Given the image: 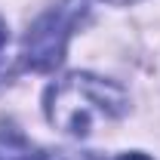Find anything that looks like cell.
Returning a JSON list of instances; mask_svg holds the SVG:
<instances>
[{
	"label": "cell",
	"mask_w": 160,
	"mask_h": 160,
	"mask_svg": "<svg viewBox=\"0 0 160 160\" xmlns=\"http://www.w3.org/2000/svg\"><path fill=\"white\" fill-rule=\"evenodd\" d=\"M3 43H6V25L0 22V46H3Z\"/></svg>",
	"instance_id": "cell-4"
},
{
	"label": "cell",
	"mask_w": 160,
	"mask_h": 160,
	"mask_svg": "<svg viewBox=\"0 0 160 160\" xmlns=\"http://www.w3.org/2000/svg\"><path fill=\"white\" fill-rule=\"evenodd\" d=\"M83 12H86L83 0H62L59 6L46 9L25 34V46H22L25 65L31 71H52L65 59L68 37L83 19Z\"/></svg>",
	"instance_id": "cell-2"
},
{
	"label": "cell",
	"mask_w": 160,
	"mask_h": 160,
	"mask_svg": "<svg viewBox=\"0 0 160 160\" xmlns=\"http://www.w3.org/2000/svg\"><path fill=\"white\" fill-rule=\"evenodd\" d=\"M117 160H151L148 154H139V151H132V154H120Z\"/></svg>",
	"instance_id": "cell-3"
},
{
	"label": "cell",
	"mask_w": 160,
	"mask_h": 160,
	"mask_svg": "<svg viewBox=\"0 0 160 160\" xmlns=\"http://www.w3.org/2000/svg\"><path fill=\"white\" fill-rule=\"evenodd\" d=\"M25 160H49V157H40V154H34V157H25Z\"/></svg>",
	"instance_id": "cell-5"
},
{
	"label": "cell",
	"mask_w": 160,
	"mask_h": 160,
	"mask_svg": "<svg viewBox=\"0 0 160 160\" xmlns=\"http://www.w3.org/2000/svg\"><path fill=\"white\" fill-rule=\"evenodd\" d=\"M108 3H132V0H108Z\"/></svg>",
	"instance_id": "cell-6"
},
{
	"label": "cell",
	"mask_w": 160,
	"mask_h": 160,
	"mask_svg": "<svg viewBox=\"0 0 160 160\" xmlns=\"http://www.w3.org/2000/svg\"><path fill=\"white\" fill-rule=\"evenodd\" d=\"M129 99L117 83L96 74H68L46 89V117L65 136L86 139L126 114Z\"/></svg>",
	"instance_id": "cell-1"
}]
</instances>
